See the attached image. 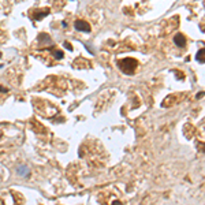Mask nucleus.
I'll list each match as a JSON object with an SVG mask.
<instances>
[{"instance_id": "obj_1", "label": "nucleus", "mask_w": 205, "mask_h": 205, "mask_svg": "<svg viewBox=\"0 0 205 205\" xmlns=\"http://www.w3.org/2000/svg\"><path fill=\"white\" fill-rule=\"evenodd\" d=\"M119 67L125 74H134L135 67H137V62L134 59H123L119 62Z\"/></svg>"}, {"instance_id": "obj_2", "label": "nucleus", "mask_w": 205, "mask_h": 205, "mask_svg": "<svg viewBox=\"0 0 205 205\" xmlns=\"http://www.w3.org/2000/svg\"><path fill=\"white\" fill-rule=\"evenodd\" d=\"M75 29L77 30H81V32H85V33H89L90 32V25L85 20H77L75 22Z\"/></svg>"}, {"instance_id": "obj_3", "label": "nucleus", "mask_w": 205, "mask_h": 205, "mask_svg": "<svg viewBox=\"0 0 205 205\" xmlns=\"http://www.w3.org/2000/svg\"><path fill=\"white\" fill-rule=\"evenodd\" d=\"M174 41H175V44L178 47H180V48L186 45V39H184L182 34H176V36L174 37Z\"/></svg>"}, {"instance_id": "obj_4", "label": "nucleus", "mask_w": 205, "mask_h": 205, "mask_svg": "<svg viewBox=\"0 0 205 205\" xmlns=\"http://www.w3.org/2000/svg\"><path fill=\"white\" fill-rule=\"evenodd\" d=\"M48 14H49V10H48V8L43 10V11H36V12H34V18H36V19H41L43 16L48 15Z\"/></svg>"}, {"instance_id": "obj_5", "label": "nucleus", "mask_w": 205, "mask_h": 205, "mask_svg": "<svg viewBox=\"0 0 205 205\" xmlns=\"http://www.w3.org/2000/svg\"><path fill=\"white\" fill-rule=\"evenodd\" d=\"M197 60L200 62V63H204V49L203 48L197 52Z\"/></svg>"}, {"instance_id": "obj_6", "label": "nucleus", "mask_w": 205, "mask_h": 205, "mask_svg": "<svg viewBox=\"0 0 205 205\" xmlns=\"http://www.w3.org/2000/svg\"><path fill=\"white\" fill-rule=\"evenodd\" d=\"M18 172L20 174V175H29V171H27L26 167H19Z\"/></svg>"}, {"instance_id": "obj_7", "label": "nucleus", "mask_w": 205, "mask_h": 205, "mask_svg": "<svg viewBox=\"0 0 205 205\" xmlns=\"http://www.w3.org/2000/svg\"><path fill=\"white\" fill-rule=\"evenodd\" d=\"M53 56L56 57V59H62V57H63V52H62V51H53Z\"/></svg>"}, {"instance_id": "obj_8", "label": "nucleus", "mask_w": 205, "mask_h": 205, "mask_svg": "<svg viewBox=\"0 0 205 205\" xmlns=\"http://www.w3.org/2000/svg\"><path fill=\"white\" fill-rule=\"evenodd\" d=\"M64 45H66V48H68V49H73V48H71V44H68V43H64Z\"/></svg>"}, {"instance_id": "obj_9", "label": "nucleus", "mask_w": 205, "mask_h": 205, "mask_svg": "<svg viewBox=\"0 0 205 205\" xmlns=\"http://www.w3.org/2000/svg\"><path fill=\"white\" fill-rule=\"evenodd\" d=\"M112 205H122V204L119 203V201H114V204H112Z\"/></svg>"}]
</instances>
